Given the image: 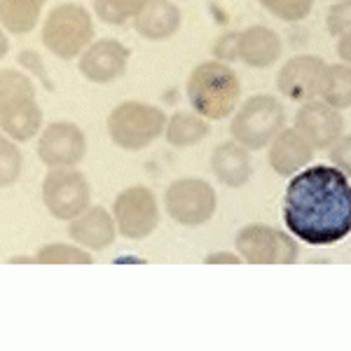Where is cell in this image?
I'll use <instances>...</instances> for the list:
<instances>
[{"label":"cell","mask_w":351,"mask_h":351,"mask_svg":"<svg viewBox=\"0 0 351 351\" xmlns=\"http://www.w3.org/2000/svg\"><path fill=\"white\" fill-rule=\"evenodd\" d=\"M328 64L321 56L314 54H300L291 56L281 71L276 73V87L279 92L288 96L291 101L304 104V101L319 99L321 87H324Z\"/></svg>","instance_id":"11"},{"label":"cell","mask_w":351,"mask_h":351,"mask_svg":"<svg viewBox=\"0 0 351 351\" xmlns=\"http://www.w3.org/2000/svg\"><path fill=\"white\" fill-rule=\"evenodd\" d=\"M68 234L75 241V246H80L89 253H99L106 251L115 241L117 228H115V220H112V216L104 206H92L89 204L80 216L71 220Z\"/></svg>","instance_id":"14"},{"label":"cell","mask_w":351,"mask_h":351,"mask_svg":"<svg viewBox=\"0 0 351 351\" xmlns=\"http://www.w3.org/2000/svg\"><path fill=\"white\" fill-rule=\"evenodd\" d=\"M21 164H24V157H21L19 145L0 134V188H10L19 180Z\"/></svg>","instance_id":"26"},{"label":"cell","mask_w":351,"mask_h":351,"mask_svg":"<svg viewBox=\"0 0 351 351\" xmlns=\"http://www.w3.org/2000/svg\"><path fill=\"white\" fill-rule=\"evenodd\" d=\"M314 160V148L298 129H281L269 141V167L279 176H293Z\"/></svg>","instance_id":"16"},{"label":"cell","mask_w":351,"mask_h":351,"mask_svg":"<svg viewBox=\"0 0 351 351\" xmlns=\"http://www.w3.org/2000/svg\"><path fill=\"white\" fill-rule=\"evenodd\" d=\"M26 99H36V84L31 77L14 68L0 71V112Z\"/></svg>","instance_id":"23"},{"label":"cell","mask_w":351,"mask_h":351,"mask_svg":"<svg viewBox=\"0 0 351 351\" xmlns=\"http://www.w3.org/2000/svg\"><path fill=\"white\" fill-rule=\"evenodd\" d=\"M260 5L276 19L293 24V21H302L311 12L314 0H260Z\"/></svg>","instance_id":"27"},{"label":"cell","mask_w":351,"mask_h":351,"mask_svg":"<svg viewBox=\"0 0 351 351\" xmlns=\"http://www.w3.org/2000/svg\"><path fill=\"white\" fill-rule=\"evenodd\" d=\"M281 38L269 26H248L237 33V59L251 68H267L281 56Z\"/></svg>","instance_id":"15"},{"label":"cell","mask_w":351,"mask_h":351,"mask_svg":"<svg viewBox=\"0 0 351 351\" xmlns=\"http://www.w3.org/2000/svg\"><path fill=\"white\" fill-rule=\"evenodd\" d=\"M284 223L309 246H332L351 230L349 173L337 167H304L293 173L284 195Z\"/></svg>","instance_id":"1"},{"label":"cell","mask_w":351,"mask_h":351,"mask_svg":"<svg viewBox=\"0 0 351 351\" xmlns=\"http://www.w3.org/2000/svg\"><path fill=\"white\" fill-rule=\"evenodd\" d=\"M43 202L56 220H73L92 202L87 178L75 167L52 169L43 180Z\"/></svg>","instance_id":"8"},{"label":"cell","mask_w":351,"mask_h":351,"mask_svg":"<svg viewBox=\"0 0 351 351\" xmlns=\"http://www.w3.org/2000/svg\"><path fill=\"white\" fill-rule=\"evenodd\" d=\"M295 129L307 138L314 150H324L344 134V122L337 108L321 99L304 101L295 115Z\"/></svg>","instance_id":"13"},{"label":"cell","mask_w":351,"mask_h":351,"mask_svg":"<svg viewBox=\"0 0 351 351\" xmlns=\"http://www.w3.org/2000/svg\"><path fill=\"white\" fill-rule=\"evenodd\" d=\"M241 99L239 75L223 61H204L188 77V101L197 115L225 120L237 110Z\"/></svg>","instance_id":"2"},{"label":"cell","mask_w":351,"mask_h":351,"mask_svg":"<svg viewBox=\"0 0 351 351\" xmlns=\"http://www.w3.org/2000/svg\"><path fill=\"white\" fill-rule=\"evenodd\" d=\"M330 148V162H332V167H337L339 171H344V173H349V169H351V141H349V136L347 134H342L339 138L335 141V143H330L328 145Z\"/></svg>","instance_id":"29"},{"label":"cell","mask_w":351,"mask_h":351,"mask_svg":"<svg viewBox=\"0 0 351 351\" xmlns=\"http://www.w3.org/2000/svg\"><path fill=\"white\" fill-rule=\"evenodd\" d=\"M108 136L124 150H143L164 134L167 115L150 104L124 101L108 115Z\"/></svg>","instance_id":"5"},{"label":"cell","mask_w":351,"mask_h":351,"mask_svg":"<svg viewBox=\"0 0 351 351\" xmlns=\"http://www.w3.org/2000/svg\"><path fill=\"white\" fill-rule=\"evenodd\" d=\"M237 253L251 265H291L298 260V243L286 232L269 225H246L237 234Z\"/></svg>","instance_id":"7"},{"label":"cell","mask_w":351,"mask_h":351,"mask_svg":"<svg viewBox=\"0 0 351 351\" xmlns=\"http://www.w3.org/2000/svg\"><path fill=\"white\" fill-rule=\"evenodd\" d=\"M94 40L92 14L77 3H61L49 10L43 24V43L54 56L71 61Z\"/></svg>","instance_id":"3"},{"label":"cell","mask_w":351,"mask_h":351,"mask_svg":"<svg viewBox=\"0 0 351 351\" xmlns=\"http://www.w3.org/2000/svg\"><path fill=\"white\" fill-rule=\"evenodd\" d=\"M213 56H216V61H223V64L234 61L237 59V33H225V36H220L216 47H213Z\"/></svg>","instance_id":"30"},{"label":"cell","mask_w":351,"mask_h":351,"mask_svg":"<svg viewBox=\"0 0 351 351\" xmlns=\"http://www.w3.org/2000/svg\"><path fill=\"white\" fill-rule=\"evenodd\" d=\"M211 134L208 120L197 112H173L167 120L164 127V136H167V143L173 148H190V145L202 143L206 136Z\"/></svg>","instance_id":"20"},{"label":"cell","mask_w":351,"mask_h":351,"mask_svg":"<svg viewBox=\"0 0 351 351\" xmlns=\"http://www.w3.org/2000/svg\"><path fill=\"white\" fill-rule=\"evenodd\" d=\"M211 171L225 188H241L253 176L251 150L243 148L237 141H225L213 150Z\"/></svg>","instance_id":"17"},{"label":"cell","mask_w":351,"mask_h":351,"mask_svg":"<svg viewBox=\"0 0 351 351\" xmlns=\"http://www.w3.org/2000/svg\"><path fill=\"white\" fill-rule=\"evenodd\" d=\"M8 52H10V40H8V36H5V28L0 26V59Z\"/></svg>","instance_id":"34"},{"label":"cell","mask_w":351,"mask_h":351,"mask_svg":"<svg viewBox=\"0 0 351 351\" xmlns=\"http://www.w3.org/2000/svg\"><path fill=\"white\" fill-rule=\"evenodd\" d=\"M36 263L43 265H89L92 263V253L84 251L80 246H71V243H47L36 253Z\"/></svg>","instance_id":"25"},{"label":"cell","mask_w":351,"mask_h":351,"mask_svg":"<svg viewBox=\"0 0 351 351\" xmlns=\"http://www.w3.org/2000/svg\"><path fill=\"white\" fill-rule=\"evenodd\" d=\"M319 99L337 110L349 108L351 101V71L347 64H332L326 68L324 87Z\"/></svg>","instance_id":"22"},{"label":"cell","mask_w":351,"mask_h":351,"mask_svg":"<svg viewBox=\"0 0 351 351\" xmlns=\"http://www.w3.org/2000/svg\"><path fill=\"white\" fill-rule=\"evenodd\" d=\"M134 26L145 40H169L180 28V10L171 0H145L141 12L136 14Z\"/></svg>","instance_id":"18"},{"label":"cell","mask_w":351,"mask_h":351,"mask_svg":"<svg viewBox=\"0 0 351 351\" xmlns=\"http://www.w3.org/2000/svg\"><path fill=\"white\" fill-rule=\"evenodd\" d=\"M43 127V110L38 106L36 99H26L21 104L12 106V108L0 112V132L8 138H12L14 143H24L31 141L33 136H38Z\"/></svg>","instance_id":"19"},{"label":"cell","mask_w":351,"mask_h":351,"mask_svg":"<svg viewBox=\"0 0 351 351\" xmlns=\"http://www.w3.org/2000/svg\"><path fill=\"white\" fill-rule=\"evenodd\" d=\"M349 12H351L349 0H337V3L330 8V12H328V31H330L335 38L347 36L349 33V26H351Z\"/></svg>","instance_id":"28"},{"label":"cell","mask_w":351,"mask_h":351,"mask_svg":"<svg viewBox=\"0 0 351 351\" xmlns=\"http://www.w3.org/2000/svg\"><path fill=\"white\" fill-rule=\"evenodd\" d=\"M112 220L115 228L127 239H145L160 225V206L150 188L134 185L117 195L112 204Z\"/></svg>","instance_id":"9"},{"label":"cell","mask_w":351,"mask_h":351,"mask_svg":"<svg viewBox=\"0 0 351 351\" xmlns=\"http://www.w3.org/2000/svg\"><path fill=\"white\" fill-rule=\"evenodd\" d=\"M129 56H132V52L120 40H112V38L94 40L80 54V73L84 75V80L94 84L115 82L127 71Z\"/></svg>","instance_id":"12"},{"label":"cell","mask_w":351,"mask_h":351,"mask_svg":"<svg viewBox=\"0 0 351 351\" xmlns=\"http://www.w3.org/2000/svg\"><path fill=\"white\" fill-rule=\"evenodd\" d=\"M19 64L21 66H26L28 71H33V73H38V77L45 82V87L47 89H52V82H49V77H47V71H45V66H43V61H40V56H38L36 52H31V49H24L19 56Z\"/></svg>","instance_id":"31"},{"label":"cell","mask_w":351,"mask_h":351,"mask_svg":"<svg viewBox=\"0 0 351 351\" xmlns=\"http://www.w3.org/2000/svg\"><path fill=\"white\" fill-rule=\"evenodd\" d=\"M206 263L216 265V263H230V265H239L241 263V256L239 253H228V251H220V253H211L206 258Z\"/></svg>","instance_id":"32"},{"label":"cell","mask_w":351,"mask_h":351,"mask_svg":"<svg viewBox=\"0 0 351 351\" xmlns=\"http://www.w3.org/2000/svg\"><path fill=\"white\" fill-rule=\"evenodd\" d=\"M87 152L84 132L73 122H52L38 141V157L49 169L77 167Z\"/></svg>","instance_id":"10"},{"label":"cell","mask_w":351,"mask_h":351,"mask_svg":"<svg viewBox=\"0 0 351 351\" xmlns=\"http://www.w3.org/2000/svg\"><path fill=\"white\" fill-rule=\"evenodd\" d=\"M143 5L145 0H94V12L104 24L124 26L136 19Z\"/></svg>","instance_id":"24"},{"label":"cell","mask_w":351,"mask_h":351,"mask_svg":"<svg viewBox=\"0 0 351 351\" xmlns=\"http://www.w3.org/2000/svg\"><path fill=\"white\" fill-rule=\"evenodd\" d=\"M286 127V110L276 96L256 94L243 101V106L232 117L230 132L237 143L248 150H263Z\"/></svg>","instance_id":"4"},{"label":"cell","mask_w":351,"mask_h":351,"mask_svg":"<svg viewBox=\"0 0 351 351\" xmlns=\"http://www.w3.org/2000/svg\"><path fill=\"white\" fill-rule=\"evenodd\" d=\"M45 0H0V26L10 33H31Z\"/></svg>","instance_id":"21"},{"label":"cell","mask_w":351,"mask_h":351,"mask_svg":"<svg viewBox=\"0 0 351 351\" xmlns=\"http://www.w3.org/2000/svg\"><path fill=\"white\" fill-rule=\"evenodd\" d=\"M164 206L176 223L199 228L216 213V190L202 178H178L164 192Z\"/></svg>","instance_id":"6"},{"label":"cell","mask_w":351,"mask_h":351,"mask_svg":"<svg viewBox=\"0 0 351 351\" xmlns=\"http://www.w3.org/2000/svg\"><path fill=\"white\" fill-rule=\"evenodd\" d=\"M337 40H339L337 54H339V59H342L344 64H347V61H349V33H347V36H339Z\"/></svg>","instance_id":"33"}]
</instances>
